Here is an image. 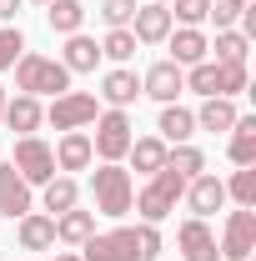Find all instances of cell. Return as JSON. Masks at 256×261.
I'll list each match as a JSON object with an SVG mask.
<instances>
[{"instance_id": "obj_1", "label": "cell", "mask_w": 256, "mask_h": 261, "mask_svg": "<svg viewBox=\"0 0 256 261\" xmlns=\"http://www.w3.org/2000/svg\"><path fill=\"white\" fill-rule=\"evenodd\" d=\"M10 70H15V91L20 96L40 100V96H65L70 91V70L61 61H50V56H40V50H25Z\"/></svg>"}, {"instance_id": "obj_2", "label": "cell", "mask_w": 256, "mask_h": 261, "mask_svg": "<svg viewBox=\"0 0 256 261\" xmlns=\"http://www.w3.org/2000/svg\"><path fill=\"white\" fill-rule=\"evenodd\" d=\"M186 196V181L171 171V166H161L156 176H146V186L131 196V211H141V221H151V226H161L171 211H176V201Z\"/></svg>"}, {"instance_id": "obj_3", "label": "cell", "mask_w": 256, "mask_h": 261, "mask_svg": "<svg viewBox=\"0 0 256 261\" xmlns=\"http://www.w3.org/2000/svg\"><path fill=\"white\" fill-rule=\"evenodd\" d=\"M91 196H96V211L100 216H111V221H121L131 211V196H136V181H131V171L121 161H100L91 171Z\"/></svg>"}, {"instance_id": "obj_4", "label": "cell", "mask_w": 256, "mask_h": 261, "mask_svg": "<svg viewBox=\"0 0 256 261\" xmlns=\"http://www.w3.org/2000/svg\"><path fill=\"white\" fill-rule=\"evenodd\" d=\"M96 136H91V151H96L100 161H126V151H131V116L126 111H100L96 121Z\"/></svg>"}, {"instance_id": "obj_5", "label": "cell", "mask_w": 256, "mask_h": 261, "mask_svg": "<svg viewBox=\"0 0 256 261\" xmlns=\"http://www.w3.org/2000/svg\"><path fill=\"white\" fill-rule=\"evenodd\" d=\"M216 251H221L226 261H246V256H256V206H236V211L226 216Z\"/></svg>"}, {"instance_id": "obj_6", "label": "cell", "mask_w": 256, "mask_h": 261, "mask_svg": "<svg viewBox=\"0 0 256 261\" xmlns=\"http://www.w3.org/2000/svg\"><path fill=\"white\" fill-rule=\"evenodd\" d=\"M10 166L25 176V186H45L50 176H61V171H56V151H50L40 136H20V141H15V156H10Z\"/></svg>"}, {"instance_id": "obj_7", "label": "cell", "mask_w": 256, "mask_h": 261, "mask_svg": "<svg viewBox=\"0 0 256 261\" xmlns=\"http://www.w3.org/2000/svg\"><path fill=\"white\" fill-rule=\"evenodd\" d=\"M96 116H100V100L91 96V91H65V96H56L50 111H45V121L56 130H86Z\"/></svg>"}, {"instance_id": "obj_8", "label": "cell", "mask_w": 256, "mask_h": 261, "mask_svg": "<svg viewBox=\"0 0 256 261\" xmlns=\"http://www.w3.org/2000/svg\"><path fill=\"white\" fill-rule=\"evenodd\" d=\"M81 261H136V226L96 231L81 241Z\"/></svg>"}, {"instance_id": "obj_9", "label": "cell", "mask_w": 256, "mask_h": 261, "mask_svg": "<svg viewBox=\"0 0 256 261\" xmlns=\"http://www.w3.org/2000/svg\"><path fill=\"white\" fill-rule=\"evenodd\" d=\"M35 186H25V176L15 171L10 161H0V216H10V221H20L25 211H35Z\"/></svg>"}, {"instance_id": "obj_10", "label": "cell", "mask_w": 256, "mask_h": 261, "mask_svg": "<svg viewBox=\"0 0 256 261\" xmlns=\"http://www.w3.org/2000/svg\"><path fill=\"white\" fill-rule=\"evenodd\" d=\"M181 91H186V70H181L176 61H156L146 75H141V96L161 100V106H171Z\"/></svg>"}, {"instance_id": "obj_11", "label": "cell", "mask_w": 256, "mask_h": 261, "mask_svg": "<svg viewBox=\"0 0 256 261\" xmlns=\"http://www.w3.org/2000/svg\"><path fill=\"white\" fill-rule=\"evenodd\" d=\"M181 201L191 206V216H201V221H206V216H216V211L226 206V181H216L211 171H201V176H191V181H186V196H181Z\"/></svg>"}, {"instance_id": "obj_12", "label": "cell", "mask_w": 256, "mask_h": 261, "mask_svg": "<svg viewBox=\"0 0 256 261\" xmlns=\"http://www.w3.org/2000/svg\"><path fill=\"white\" fill-rule=\"evenodd\" d=\"M176 246H181V261H221V251H216V231L206 226L201 216L181 221V231H176Z\"/></svg>"}, {"instance_id": "obj_13", "label": "cell", "mask_w": 256, "mask_h": 261, "mask_svg": "<svg viewBox=\"0 0 256 261\" xmlns=\"http://www.w3.org/2000/svg\"><path fill=\"white\" fill-rule=\"evenodd\" d=\"M176 31V20H171V10L166 5H136V15H131V35H136V45H161L166 35Z\"/></svg>"}, {"instance_id": "obj_14", "label": "cell", "mask_w": 256, "mask_h": 261, "mask_svg": "<svg viewBox=\"0 0 256 261\" xmlns=\"http://www.w3.org/2000/svg\"><path fill=\"white\" fill-rule=\"evenodd\" d=\"M136 96H141V75H136L131 65H116V70H106V81H100V100H106L111 111H126Z\"/></svg>"}, {"instance_id": "obj_15", "label": "cell", "mask_w": 256, "mask_h": 261, "mask_svg": "<svg viewBox=\"0 0 256 261\" xmlns=\"http://www.w3.org/2000/svg\"><path fill=\"white\" fill-rule=\"evenodd\" d=\"M50 151H56V171H86V166L96 161L86 130H61V141H56Z\"/></svg>"}, {"instance_id": "obj_16", "label": "cell", "mask_w": 256, "mask_h": 261, "mask_svg": "<svg viewBox=\"0 0 256 261\" xmlns=\"http://www.w3.org/2000/svg\"><path fill=\"white\" fill-rule=\"evenodd\" d=\"M166 45H171V61L181 65V70H186V65H196V61H211V50H206L211 40H206V31H196V25L171 31V35H166Z\"/></svg>"}, {"instance_id": "obj_17", "label": "cell", "mask_w": 256, "mask_h": 261, "mask_svg": "<svg viewBox=\"0 0 256 261\" xmlns=\"http://www.w3.org/2000/svg\"><path fill=\"white\" fill-rule=\"evenodd\" d=\"M15 236H20L25 251H50V246H56V216H45V211H25V216L15 221Z\"/></svg>"}, {"instance_id": "obj_18", "label": "cell", "mask_w": 256, "mask_h": 261, "mask_svg": "<svg viewBox=\"0 0 256 261\" xmlns=\"http://www.w3.org/2000/svg\"><path fill=\"white\" fill-rule=\"evenodd\" d=\"M40 121H45V106H40L35 96H10V100H5L0 126L20 130V136H35V130H40Z\"/></svg>"}, {"instance_id": "obj_19", "label": "cell", "mask_w": 256, "mask_h": 261, "mask_svg": "<svg viewBox=\"0 0 256 261\" xmlns=\"http://www.w3.org/2000/svg\"><path fill=\"white\" fill-rule=\"evenodd\" d=\"M156 136H161V141H166V146H186V141H191V136H196V116H191V111H186V106H176V100H171V106H161Z\"/></svg>"}, {"instance_id": "obj_20", "label": "cell", "mask_w": 256, "mask_h": 261, "mask_svg": "<svg viewBox=\"0 0 256 261\" xmlns=\"http://www.w3.org/2000/svg\"><path fill=\"white\" fill-rule=\"evenodd\" d=\"M61 65L70 70V75H86V70H96L100 65V45L91 40V35H65V50H61Z\"/></svg>"}, {"instance_id": "obj_21", "label": "cell", "mask_w": 256, "mask_h": 261, "mask_svg": "<svg viewBox=\"0 0 256 261\" xmlns=\"http://www.w3.org/2000/svg\"><path fill=\"white\" fill-rule=\"evenodd\" d=\"M40 206H45V216H61L70 206H81V186H75V176H50L45 186H40Z\"/></svg>"}, {"instance_id": "obj_22", "label": "cell", "mask_w": 256, "mask_h": 261, "mask_svg": "<svg viewBox=\"0 0 256 261\" xmlns=\"http://www.w3.org/2000/svg\"><path fill=\"white\" fill-rule=\"evenodd\" d=\"M191 116H196V130H231L241 111H236V100H231V96H206V100H201V111H191Z\"/></svg>"}, {"instance_id": "obj_23", "label": "cell", "mask_w": 256, "mask_h": 261, "mask_svg": "<svg viewBox=\"0 0 256 261\" xmlns=\"http://www.w3.org/2000/svg\"><path fill=\"white\" fill-rule=\"evenodd\" d=\"M226 156L231 166H256V116H236V126L226 130Z\"/></svg>"}, {"instance_id": "obj_24", "label": "cell", "mask_w": 256, "mask_h": 261, "mask_svg": "<svg viewBox=\"0 0 256 261\" xmlns=\"http://www.w3.org/2000/svg\"><path fill=\"white\" fill-rule=\"evenodd\" d=\"M86 236H96V211H81V206H70V211H61V216H56V241H65V246H81Z\"/></svg>"}, {"instance_id": "obj_25", "label": "cell", "mask_w": 256, "mask_h": 261, "mask_svg": "<svg viewBox=\"0 0 256 261\" xmlns=\"http://www.w3.org/2000/svg\"><path fill=\"white\" fill-rule=\"evenodd\" d=\"M166 151H171V146H166V141H161V136H141V141H131V151H126V161L136 166V171H141V176H156L161 166H166Z\"/></svg>"}, {"instance_id": "obj_26", "label": "cell", "mask_w": 256, "mask_h": 261, "mask_svg": "<svg viewBox=\"0 0 256 261\" xmlns=\"http://www.w3.org/2000/svg\"><path fill=\"white\" fill-rule=\"evenodd\" d=\"M45 20H50L56 35H75L86 25V5H81V0H50V5H45Z\"/></svg>"}, {"instance_id": "obj_27", "label": "cell", "mask_w": 256, "mask_h": 261, "mask_svg": "<svg viewBox=\"0 0 256 261\" xmlns=\"http://www.w3.org/2000/svg\"><path fill=\"white\" fill-rule=\"evenodd\" d=\"M186 91H196V96H221V65L216 61H196L186 65Z\"/></svg>"}, {"instance_id": "obj_28", "label": "cell", "mask_w": 256, "mask_h": 261, "mask_svg": "<svg viewBox=\"0 0 256 261\" xmlns=\"http://www.w3.org/2000/svg\"><path fill=\"white\" fill-rule=\"evenodd\" d=\"M166 166H171L181 181H191V176H201V171H206V156H201V146H191V141H186V146H171V151H166Z\"/></svg>"}, {"instance_id": "obj_29", "label": "cell", "mask_w": 256, "mask_h": 261, "mask_svg": "<svg viewBox=\"0 0 256 261\" xmlns=\"http://www.w3.org/2000/svg\"><path fill=\"white\" fill-rule=\"evenodd\" d=\"M131 56H136V35L126 31H106V40H100V61H116V65H126Z\"/></svg>"}, {"instance_id": "obj_30", "label": "cell", "mask_w": 256, "mask_h": 261, "mask_svg": "<svg viewBox=\"0 0 256 261\" xmlns=\"http://www.w3.org/2000/svg\"><path fill=\"white\" fill-rule=\"evenodd\" d=\"M226 201H236V206H256V166H236V176L226 181Z\"/></svg>"}, {"instance_id": "obj_31", "label": "cell", "mask_w": 256, "mask_h": 261, "mask_svg": "<svg viewBox=\"0 0 256 261\" xmlns=\"http://www.w3.org/2000/svg\"><path fill=\"white\" fill-rule=\"evenodd\" d=\"M206 50H216V61H246V50H251V40L241 31H216V45H206Z\"/></svg>"}, {"instance_id": "obj_32", "label": "cell", "mask_w": 256, "mask_h": 261, "mask_svg": "<svg viewBox=\"0 0 256 261\" xmlns=\"http://www.w3.org/2000/svg\"><path fill=\"white\" fill-rule=\"evenodd\" d=\"M166 10H171V20H181V25H196V31H201L206 15H211V0H171Z\"/></svg>"}, {"instance_id": "obj_33", "label": "cell", "mask_w": 256, "mask_h": 261, "mask_svg": "<svg viewBox=\"0 0 256 261\" xmlns=\"http://www.w3.org/2000/svg\"><path fill=\"white\" fill-rule=\"evenodd\" d=\"M20 56H25V35H20V25H0V70H10Z\"/></svg>"}, {"instance_id": "obj_34", "label": "cell", "mask_w": 256, "mask_h": 261, "mask_svg": "<svg viewBox=\"0 0 256 261\" xmlns=\"http://www.w3.org/2000/svg\"><path fill=\"white\" fill-rule=\"evenodd\" d=\"M131 15H136V0H100V20H106L111 31H126Z\"/></svg>"}, {"instance_id": "obj_35", "label": "cell", "mask_w": 256, "mask_h": 261, "mask_svg": "<svg viewBox=\"0 0 256 261\" xmlns=\"http://www.w3.org/2000/svg\"><path fill=\"white\" fill-rule=\"evenodd\" d=\"M161 256V231L151 221H141L136 226V261H156Z\"/></svg>"}, {"instance_id": "obj_36", "label": "cell", "mask_w": 256, "mask_h": 261, "mask_svg": "<svg viewBox=\"0 0 256 261\" xmlns=\"http://www.w3.org/2000/svg\"><path fill=\"white\" fill-rule=\"evenodd\" d=\"M241 91H246V61H226L221 65V96H241Z\"/></svg>"}, {"instance_id": "obj_37", "label": "cell", "mask_w": 256, "mask_h": 261, "mask_svg": "<svg viewBox=\"0 0 256 261\" xmlns=\"http://www.w3.org/2000/svg\"><path fill=\"white\" fill-rule=\"evenodd\" d=\"M241 5H246V0H211V15H206V20H216V31H231L236 15H241Z\"/></svg>"}, {"instance_id": "obj_38", "label": "cell", "mask_w": 256, "mask_h": 261, "mask_svg": "<svg viewBox=\"0 0 256 261\" xmlns=\"http://www.w3.org/2000/svg\"><path fill=\"white\" fill-rule=\"evenodd\" d=\"M20 5H25V0H0V25H15V15H20Z\"/></svg>"}, {"instance_id": "obj_39", "label": "cell", "mask_w": 256, "mask_h": 261, "mask_svg": "<svg viewBox=\"0 0 256 261\" xmlns=\"http://www.w3.org/2000/svg\"><path fill=\"white\" fill-rule=\"evenodd\" d=\"M50 261H81V251H56Z\"/></svg>"}, {"instance_id": "obj_40", "label": "cell", "mask_w": 256, "mask_h": 261, "mask_svg": "<svg viewBox=\"0 0 256 261\" xmlns=\"http://www.w3.org/2000/svg\"><path fill=\"white\" fill-rule=\"evenodd\" d=\"M5 100H10V96H5V86H0V116H5Z\"/></svg>"}, {"instance_id": "obj_41", "label": "cell", "mask_w": 256, "mask_h": 261, "mask_svg": "<svg viewBox=\"0 0 256 261\" xmlns=\"http://www.w3.org/2000/svg\"><path fill=\"white\" fill-rule=\"evenodd\" d=\"M151 5H171V0H151Z\"/></svg>"}, {"instance_id": "obj_42", "label": "cell", "mask_w": 256, "mask_h": 261, "mask_svg": "<svg viewBox=\"0 0 256 261\" xmlns=\"http://www.w3.org/2000/svg\"><path fill=\"white\" fill-rule=\"evenodd\" d=\"M31 5H50V0H31Z\"/></svg>"}, {"instance_id": "obj_43", "label": "cell", "mask_w": 256, "mask_h": 261, "mask_svg": "<svg viewBox=\"0 0 256 261\" xmlns=\"http://www.w3.org/2000/svg\"><path fill=\"white\" fill-rule=\"evenodd\" d=\"M246 261H256V256H246Z\"/></svg>"}]
</instances>
